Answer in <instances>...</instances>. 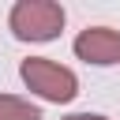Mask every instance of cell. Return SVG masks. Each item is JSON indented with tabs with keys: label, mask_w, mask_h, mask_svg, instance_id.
I'll return each instance as SVG.
<instances>
[{
	"label": "cell",
	"mask_w": 120,
	"mask_h": 120,
	"mask_svg": "<svg viewBox=\"0 0 120 120\" xmlns=\"http://www.w3.org/2000/svg\"><path fill=\"white\" fill-rule=\"evenodd\" d=\"M19 79L30 94H38L41 101H52V105H68L79 94V75L49 56H26L19 64Z\"/></svg>",
	"instance_id": "obj_1"
},
{
	"label": "cell",
	"mask_w": 120,
	"mask_h": 120,
	"mask_svg": "<svg viewBox=\"0 0 120 120\" xmlns=\"http://www.w3.org/2000/svg\"><path fill=\"white\" fill-rule=\"evenodd\" d=\"M68 15L56 0H19L8 11V30L19 41H52L64 30Z\"/></svg>",
	"instance_id": "obj_2"
},
{
	"label": "cell",
	"mask_w": 120,
	"mask_h": 120,
	"mask_svg": "<svg viewBox=\"0 0 120 120\" xmlns=\"http://www.w3.org/2000/svg\"><path fill=\"white\" fill-rule=\"evenodd\" d=\"M71 49H75L79 60H86L94 68H112V64H120V30H112V26H86V30H79Z\"/></svg>",
	"instance_id": "obj_3"
},
{
	"label": "cell",
	"mask_w": 120,
	"mask_h": 120,
	"mask_svg": "<svg viewBox=\"0 0 120 120\" xmlns=\"http://www.w3.org/2000/svg\"><path fill=\"white\" fill-rule=\"evenodd\" d=\"M0 120H41V109L19 94H0Z\"/></svg>",
	"instance_id": "obj_4"
},
{
	"label": "cell",
	"mask_w": 120,
	"mask_h": 120,
	"mask_svg": "<svg viewBox=\"0 0 120 120\" xmlns=\"http://www.w3.org/2000/svg\"><path fill=\"white\" fill-rule=\"evenodd\" d=\"M64 120H109V116H101V112H71Z\"/></svg>",
	"instance_id": "obj_5"
}]
</instances>
